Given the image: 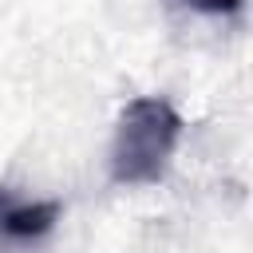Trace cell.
<instances>
[{"mask_svg": "<svg viewBox=\"0 0 253 253\" xmlns=\"http://www.w3.org/2000/svg\"><path fill=\"white\" fill-rule=\"evenodd\" d=\"M182 115L162 95H134L115 119L107 166L115 186H154L166 178L182 142Z\"/></svg>", "mask_w": 253, "mask_h": 253, "instance_id": "obj_1", "label": "cell"}, {"mask_svg": "<svg viewBox=\"0 0 253 253\" xmlns=\"http://www.w3.org/2000/svg\"><path fill=\"white\" fill-rule=\"evenodd\" d=\"M63 206L47 198H24L0 186V253H28L36 249L55 225Z\"/></svg>", "mask_w": 253, "mask_h": 253, "instance_id": "obj_2", "label": "cell"}, {"mask_svg": "<svg viewBox=\"0 0 253 253\" xmlns=\"http://www.w3.org/2000/svg\"><path fill=\"white\" fill-rule=\"evenodd\" d=\"M170 4H178L186 12H198V16H233V12H241L245 0H170Z\"/></svg>", "mask_w": 253, "mask_h": 253, "instance_id": "obj_3", "label": "cell"}]
</instances>
